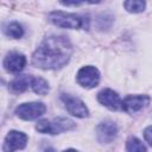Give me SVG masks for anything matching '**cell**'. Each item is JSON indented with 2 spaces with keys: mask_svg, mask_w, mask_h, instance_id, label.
<instances>
[{
  "mask_svg": "<svg viewBox=\"0 0 152 152\" xmlns=\"http://www.w3.org/2000/svg\"><path fill=\"white\" fill-rule=\"evenodd\" d=\"M72 53V46L65 36H49L37 48L32 56L34 66L44 70H56L64 66Z\"/></svg>",
  "mask_w": 152,
  "mask_h": 152,
  "instance_id": "obj_1",
  "label": "cell"
},
{
  "mask_svg": "<svg viewBox=\"0 0 152 152\" xmlns=\"http://www.w3.org/2000/svg\"><path fill=\"white\" fill-rule=\"evenodd\" d=\"M49 21L53 25L64 28H81L86 26V21L82 17L75 13H65L62 11H55L49 14Z\"/></svg>",
  "mask_w": 152,
  "mask_h": 152,
  "instance_id": "obj_2",
  "label": "cell"
},
{
  "mask_svg": "<svg viewBox=\"0 0 152 152\" xmlns=\"http://www.w3.org/2000/svg\"><path fill=\"white\" fill-rule=\"evenodd\" d=\"M45 104L42 102L21 103L17 107L15 114L23 120H34L45 113Z\"/></svg>",
  "mask_w": 152,
  "mask_h": 152,
  "instance_id": "obj_3",
  "label": "cell"
},
{
  "mask_svg": "<svg viewBox=\"0 0 152 152\" xmlns=\"http://www.w3.org/2000/svg\"><path fill=\"white\" fill-rule=\"evenodd\" d=\"M100 72L95 66L87 65L78 70L77 72V82L84 88H94L99 84Z\"/></svg>",
  "mask_w": 152,
  "mask_h": 152,
  "instance_id": "obj_4",
  "label": "cell"
},
{
  "mask_svg": "<svg viewBox=\"0 0 152 152\" xmlns=\"http://www.w3.org/2000/svg\"><path fill=\"white\" fill-rule=\"evenodd\" d=\"M61 99L64 102L66 110L71 115L77 116V118H86V116H88V114H89L88 108L84 104V102L82 100H80L78 97H74L71 95L63 94L61 96Z\"/></svg>",
  "mask_w": 152,
  "mask_h": 152,
  "instance_id": "obj_5",
  "label": "cell"
},
{
  "mask_svg": "<svg viewBox=\"0 0 152 152\" xmlns=\"http://www.w3.org/2000/svg\"><path fill=\"white\" fill-rule=\"evenodd\" d=\"M27 144V137L23 132L11 131L5 138L4 152H14L15 150H23Z\"/></svg>",
  "mask_w": 152,
  "mask_h": 152,
  "instance_id": "obj_6",
  "label": "cell"
},
{
  "mask_svg": "<svg viewBox=\"0 0 152 152\" xmlns=\"http://www.w3.org/2000/svg\"><path fill=\"white\" fill-rule=\"evenodd\" d=\"M96 134H97V140L102 144H109L112 142L116 135H118V126L113 121H102L97 127H96Z\"/></svg>",
  "mask_w": 152,
  "mask_h": 152,
  "instance_id": "obj_7",
  "label": "cell"
},
{
  "mask_svg": "<svg viewBox=\"0 0 152 152\" xmlns=\"http://www.w3.org/2000/svg\"><path fill=\"white\" fill-rule=\"evenodd\" d=\"M150 101L151 99L147 95H129L122 101L121 108L127 113H135L145 108Z\"/></svg>",
  "mask_w": 152,
  "mask_h": 152,
  "instance_id": "obj_8",
  "label": "cell"
},
{
  "mask_svg": "<svg viewBox=\"0 0 152 152\" xmlns=\"http://www.w3.org/2000/svg\"><path fill=\"white\" fill-rule=\"evenodd\" d=\"M97 100L101 104L108 107L109 109L118 110L121 108L122 101L120 100V96L118 93H115L112 89H103L97 94Z\"/></svg>",
  "mask_w": 152,
  "mask_h": 152,
  "instance_id": "obj_9",
  "label": "cell"
},
{
  "mask_svg": "<svg viewBox=\"0 0 152 152\" xmlns=\"http://www.w3.org/2000/svg\"><path fill=\"white\" fill-rule=\"evenodd\" d=\"M26 64V58L23 53L10 52L4 59V66L10 72H19L24 69Z\"/></svg>",
  "mask_w": 152,
  "mask_h": 152,
  "instance_id": "obj_10",
  "label": "cell"
},
{
  "mask_svg": "<svg viewBox=\"0 0 152 152\" xmlns=\"http://www.w3.org/2000/svg\"><path fill=\"white\" fill-rule=\"evenodd\" d=\"M32 78H33V76H31V75H20L18 77H15L10 83V88L13 93H23L28 87H31Z\"/></svg>",
  "mask_w": 152,
  "mask_h": 152,
  "instance_id": "obj_11",
  "label": "cell"
},
{
  "mask_svg": "<svg viewBox=\"0 0 152 152\" xmlns=\"http://www.w3.org/2000/svg\"><path fill=\"white\" fill-rule=\"evenodd\" d=\"M75 127V122L68 118L58 116L51 122V134H57L64 131H70Z\"/></svg>",
  "mask_w": 152,
  "mask_h": 152,
  "instance_id": "obj_12",
  "label": "cell"
},
{
  "mask_svg": "<svg viewBox=\"0 0 152 152\" xmlns=\"http://www.w3.org/2000/svg\"><path fill=\"white\" fill-rule=\"evenodd\" d=\"M32 90L38 95H46L49 93V84L42 77H33L31 83Z\"/></svg>",
  "mask_w": 152,
  "mask_h": 152,
  "instance_id": "obj_13",
  "label": "cell"
},
{
  "mask_svg": "<svg viewBox=\"0 0 152 152\" xmlns=\"http://www.w3.org/2000/svg\"><path fill=\"white\" fill-rule=\"evenodd\" d=\"M5 33H6V36H8L11 38L18 39L24 34V30H23V26L20 24L14 21V23H10L5 27Z\"/></svg>",
  "mask_w": 152,
  "mask_h": 152,
  "instance_id": "obj_14",
  "label": "cell"
},
{
  "mask_svg": "<svg viewBox=\"0 0 152 152\" xmlns=\"http://www.w3.org/2000/svg\"><path fill=\"white\" fill-rule=\"evenodd\" d=\"M126 150L127 152H147L145 145L138 139V138H129L126 142Z\"/></svg>",
  "mask_w": 152,
  "mask_h": 152,
  "instance_id": "obj_15",
  "label": "cell"
},
{
  "mask_svg": "<svg viewBox=\"0 0 152 152\" xmlns=\"http://www.w3.org/2000/svg\"><path fill=\"white\" fill-rule=\"evenodd\" d=\"M124 6L131 13H139L145 10L146 4L145 1H140V0H131V1H125Z\"/></svg>",
  "mask_w": 152,
  "mask_h": 152,
  "instance_id": "obj_16",
  "label": "cell"
},
{
  "mask_svg": "<svg viewBox=\"0 0 152 152\" xmlns=\"http://www.w3.org/2000/svg\"><path fill=\"white\" fill-rule=\"evenodd\" d=\"M36 128H37V131L40 132V133H48V134H51V122L48 121V120H45V119L38 121Z\"/></svg>",
  "mask_w": 152,
  "mask_h": 152,
  "instance_id": "obj_17",
  "label": "cell"
},
{
  "mask_svg": "<svg viewBox=\"0 0 152 152\" xmlns=\"http://www.w3.org/2000/svg\"><path fill=\"white\" fill-rule=\"evenodd\" d=\"M144 138L152 146V126H148V127L145 128V131H144Z\"/></svg>",
  "mask_w": 152,
  "mask_h": 152,
  "instance_id": "obj_18",
  "label": "cell"
},
{
  "mask_svg": "<svg viewBox=\"0 0 152 152\" xmlns=\"http://www.w3.org/2000/svg\"><path fill=\"white\" fill-rule=\"evenodd\" d=\"M62 5H64V6H81V5H83V2H62Z\"/></svg>",
  "mask_w": 152,
  "mask_h": 152,
  "instance_id": "obj_19",
  "label": "cell"
},
{
  "mask_svg": "<svg viewBox=\"0 0 152 152\" xmlns=\"http://www.w3.org/2000/svg\"><path fill=\"white\" fill-rule=\"evenodd\" d=\"M44 152H57V151H56L53 147H49V148H46Z\"/></svg>",
  "mask_w": 152,
  "mask_h": 152,
  "instance_id": "obj_20",
  "label": "cell"
},
{
  "mask_svg": "<svg viewBox=\"0 0 152 152\" xmlns=\"http://www.w3.org/2000/svg\"><path fill=\"white\" fill-rule=\"evenodd\" d=\"M64 152H78V151H76V150H72V148H69V150H65Z\"/></svg>",
  "mask_w": 152,
  "mask_h": 152,
  "instance_id": "obj_21",
  "label": "cell"
}]
</instances>
